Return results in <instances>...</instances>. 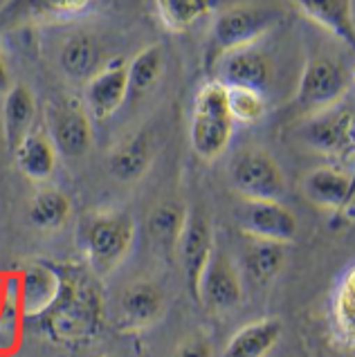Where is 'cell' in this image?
<instances>
[{"instance_id":"obj_1","label":"cell","mask_w":355,"mask_h":357,"mask_svg":"<svg viewBox=\"0 0 355 357\" xmlns=\"http://www.w3.org/2000/svg\"><path fill=\"white\" fill-rule=\"evenodd\" d=\"M59 299L45 312V328L54 340L75 344L95 337L104 324V297L97 285L95 274L88 272H61Z\"/></svg>"},{"instance_id":"obj_2","label":"cell","mask_w":355,"mask_h":357,"mask_svg":"<svg viewBox=\"0 0 355 357\" xmlns=\"http://www.w3.org/2000/svg\"><path fill=\"white\" fill-rule=\"evenodd\" d=\"M135 220L126 211H95L81 222V248L95 277L115 272L130 254Z\"/></svg>"},{"instance_id":"obj_3","label":"cell","mask_w":355,"mask_h":357,"mask_svg":"<svg viewBox=\"0 0 355 357\" xmlns=\"http://www.w3.org/2000/svg\"><path fill=\"white\" fill-rule=\"evenodd\" d=\"M234 132V121L229 117L225 88L218 81L205 84L194 99L189 124L191 149L202 162H214L227 151Z\"/></svg>"},{"instance_id":"obj_4","label":"cell","mask_w":355,"mask_h":357,"mask_svg":"<svg viewBox=\"0 0 355 357\" xmlns=\"http://www.w3.org/2000/svg\"><path fill=\"white\" fill-rule=\"evenodd\" d=\"M281 12L272 5L241 3L222 9L209 36V59L252 47L261 36H266L279 23Z\"/></svg>"},{"instance_id":"obj_5","label":"cell","mask_w":355,"mask_h":357,"mask_svg":"<svg viewBox=\"0 0 355 357\" xmlns=\"http://www.w3.org/2000/svg\"><path fill=\"white\" fill-rule=\"evenodd\" d=\"M229 182L241 200L281 202L286 196V178L277 160L263 149L241 151L229 165Z\"/></svg>"},{"instance_id":"obj_6","label":"cell","mask_w":355,"mask_h":357,"mask_svg":"<svg viewBox=\"0 0 355 357\" xmlns=\"http://www.w3.org/2000/svg\"><path fill=\"white\" fill-rule=\"evenodd\" d=\"M353 108L344 104L317 110L299 128V139L303 144L333 160L353 158Z\"/></svg>"},{"instance_id":"obj_7","label":"cell","mask_w":355,"mask_h":357,"mask_svg":"<svg viewBox=\"0 0 355 357\" xmlns=\"http://www.w3.org/2000/svg\"><path fill=\"white\" fill-rule=\"evenodd\" d=\"M349 88L351 79L347 68L340 61L333 56H315L303 68L295 101L299 106L317 113V110L342 104Z\"/></svg>"},{"instance_id":"obj_8","label":"cell","mask_w":355,"mask_h":357,"mask_svg":"<svg viewBox=\"0 0 355 357\" xmlns=\"http://www.w3.org/2000/svg\"><path fill=\"white\" fill-rule=\"evenodd\" d=\"M234 218L243 234L252 241H266L288 245L297 238V218L281 202L268 200H241L234 209Z\"/></svg>"},{"instance_id":"obj_9","label":"cell","mask_w":355,"mask_h":357,"mask_svg":"<svg viewBox=\"0 0 355 357\" xmlns=\"http://www.w3.org/2000/svg\"><path fill=\"white\" fill-rule=\"evenodd\" d=\"M214 236L211 227L205 218V213L189 211L185 229L180 234V241L176 245V257L180 261L182 274H185L191 297L198 301V285L202 279V272L209 265L211 254H214Z\"/></svg>"},{"instance_id":"obj_10","label":"cell","mask_w":355,"mask_h":357,"mask_svg":"<svg viewBox=\"0 0 355 357\" xmlns=\"http://www.w3.org/2000/svg\"><path fill=\"white\" fill-rule=\"evenodd\" d=\"M241 301L243 283L239 277V270L229 261L227 254L214 252L198 285V303H202L214 314H225L239 308Z\"/></svg>"},{"instance_id":"obj_11","label":"cell","mask_w":355,"mask_h":357,"mask_svg":"<svg viewBox=\"0 0 355 357\" xmlns=\"http://www.w3.org/2000/svg\"><path fill=\"white\" fill-rule=\"evenodd\" d=\"M167 312V299L151 281H135L117 299V326L124 333H142L153 328Z\"/></svg>"},{"instance_id":"obj_12","label":"cell","mask_w":355,"mask_h":357,"mask_svg":"<svg viewBox=\"0 0 355 357\" xmlns=\"http://www.w3.org/2000/svg\"><path fill=\"white\" fill-rule=\"evenodd\" d=\"M50 132H52V146L66 158H81L93 144V130L90 117L79 101L66 99L50 106Z\"/></svg>"},{"instance_id":"obj_13","label":"cell","mask_w":355,"mask_h":357,"mask_svg":"<svg viewBox=\"0 0 355 357\" xmlns=\"http://www.w3.org/2000/svg\"><path fill=\"white\" fill-rule=\"evenodd\" d=\"M84 99L88 117H93L95 121L113 117L128 99L126 61H110L93 79H88L84 86Z\"/></svg>"},{"instance_id":"obj_14","label":"cell","mask_w":355,"mask_h":357,"mask_svg":"<svg viewBox=\"0 0 355 357\" xmlns=\"http://www.w3.org/2000/svg\"><path fill=\"white\" fill-rule=\"evenodd\" d=\"M301 191L303 198L324 211L344 213L353 207V176L335 165L308 171L301 180Z\"/></svg>"},{"instance_id":"obj_15","label":"cell","mask_w":355,"mask_h":357,"mask_svg":"<svg viewBox=\"0 0 355 357\" xmlns=\"http://www.w3.org/2000/svg\"><path fill=\"white\" fill-rule=\"evenodd\" d=\"M218 66V84L227 88H250L266 95V88L272 79V66L268 56L259 50L243 47L227 52L216 59Z\"/></svg>"},{"instance_id":"obj_16","label":"cell","mask_w":355,"mask_h":357,"mask_svg":"<svg viewBox=\"0 0 355 357\" xmlns=\"http://www.w3.org/2000/svg\"><path fill=\"white\" fill-rule=\"evenodd\" d=\"M18 285L23 317L40 319L59 299L63 274L50 263H29L23 272H18Z\"/></svg>"},{"instance_id":"obj_17","label":"cell","mask_w":355,"mask_h":357,"mask_svg":"<svg viewBox=\"0 0 355 357\" xmlns=\"http://www.w3.org/2000/svg\"><path fill=\"white\" fill-rule=\"evenodd\" d=\"M283 326L277 317L246 324L227 342L220 357H268L281 340Z\"/></svg>"},{"instance_id":"obj_18","label":"cell","mask_w":355,"mask_h":357,"mask_svg":"<svg viewBox=\"0 0 355 357\" xmlns=\"http://www.w3.org/2000/svg\"><path fill=\"white\" fill-rule=\"evenodd\" d=\"M110 173L121 182H135L146 176V171L153 165V142L149 132L139 130L121 139L110 151Z\"/></svg>"},{"instance_id":"obj_19","label":"cell","mask_w":355,"mask_h":357,"mask_svg":"<svg viewBox=\"0 0 355 357\" xmlns=\"http://www.w3.org/2000/svg\"><path fill=\"white\" fill-rule=\"evenodd\" d=\"M36 104L29 88L16 84L7 90L3 104V135L9 151H14L34 128Z\"/></svg>"},{"instance_id":"obj_20","label":"cell","mask_w":355,"mask_h":357,"mask_svg":"<svg viewBox=\"0 0 355 357\" xmlns=\"http://www.w3.org/2000/svg\"><path fill=\"white\" fill-rule=\"evenodd\" d=\"M297 7L303 16L326 29L328 34L353 45L355 5L351 0H303V3H297Z\"/></svg>"},{"instance_id":"obj_21","label":"cell","mask_w":355,"mask_h":357,"mask_svg":"<svg viewBox=\"0 0 355 357\" xmlns=\"http://www.w3.org/2000/svg\"><path fill=\"white\" fill-rule=\"evenodd\" d=\"M12 153L18 171L32 182H45L54 173L56 151L43 132L32 130Z\"/></svg>"},{"instance_id":"obj_22","label":"cell","mask_w":355,"mask_h":357,"mask_svg":"<svg viewBox=\"0 0 355 357\" xmlns=\"http://www.w3.org/2000/svg\"><path fill=\"white\" fill-rule=\"evenodd\" d=\"M59 61L63 73L75 81L93 79L104 68V63H101V45L88 34L70 36L61 47Z\"/></svg>"},{"instance_id":"obj_23","label":"cell","mask_w":355,"mask_h":357,"mask_svg":"<svg viewBox=\"0 0 355 357\" xmlns=\"http://www.w3.org/2000/svg\"><path fill=\"white\" fill-rule=\"evenodd\" d=\"M189 209L178 200H165L151 211L149 216V234L156 248L162 252L176 254V245L180 241V234L185 229Z\"/></svg>"},{"instance_id":"obj_24","label":"cell","mask_w":355,"mask_h":357,"mask_svg":"<svg viewBox=\"0 0 355 357\" xmlns=\"http://www.w3.org/2000/svg\"><path fill=\"white\" fill-rule=\"evenodd\" d=\"M23 308H20L18 274H5V297L0 308V357L16 353L23 335Z\"/></svg>"},{"instance_id":"obj_25","label":"cell","mask_w":355,"mask_h":357,"mask_svg":"<svg viewBox=\"0 0 355 357\" xmlns=\"http://www.w3.org/2000/svg\"><path fill=\"white\" fill-rule=\"evenodd\" d=\"M283 265H286V250L277 243L252 241L243 254V270L259 285H270L281 274Z\"/></svg>"},{"instance_id":"obj_26","label":"cell","mask_w":355,"mask_h":357,"mask_svg":"<svg viewBox=\"0 0 355 357\" xmlns=\"http://www.w3.org/2000/svg\"><path fill=\"white\" fill-rule=\"evenodd\" d=\"M331 321L335 337L353 349V337H355V270L349 268L347 274L340 279L335 294L331 301Z\"/></svg>"},{"instance_id":"obj_27","label":"cell","mask_w":355,"mask_h":357,"mask_svg":"<svg viewBox=\"0 0 355 357\" xmlns=\"http://www.w3.org/2000/svg\"><path fill=\"white\" fill-rule=\"evenodd\" d=\"M128 73V97H142L153 88L162 73H165V54L158 45L144 47L142 52L133 56L130 63H126Z\"/></svg>"},{"instance_id":"obj_28","label":"cell","mask_w":355,"mask_h":357,"mask_svg":"<svg viewBox=\"0 0 355 357\" xmlns=\"http://www.w3.org/2000/svg\"><path fill=\"white\" fill-rule=\"evenodd\" d=\"M70 218V200L59 189H40L29 202V220L43 231H54Z\"/></svg>"},{"instance_id":"obj_29","label":"cell","mask_w":355,"mask_h":357,"mask_svg":"<svg viewBox=\"0 0 355 357\" xmlns=\"http://www.w3.org/2000/svg\"><path fill=\"white\" fill-rule=\"evenodd\" d=\"M211 7H214V3H209V0H162L156 5L162 25L174 34L189 29Z\"/></svg>"},{"instance_id":"obj_30","label":"cell","mask_w":355,"mask_h":357,"mask_svg":"<svg viewBox=\"0 0 355 357\" xmlns=\"http://www.w3.org/2000/svg\"><path fill=\"white\" fill-rule=\"evenodd\" d=\"M225 88V101L234 124H257L266 115V95L250 88Z\"/></svg>"},{"instance_id":"obj_31","label":"cell","mask_w":355,"mask_h":357,"mask_svg":"<svg viewBox=\"0 0 355 357\" xmlns=\"http://www.w3.org/2000/svg\"><path fill=\"white\" fill-rule=\"evenodd\" d=\"M174 357H214V346H211L207 335L198 333L182 342L176 349Z\"/></svg>"},{"instance_id":"obj_32","label":"cell","mask_w":355,"mask_h":357,"mask_svg":"<svg viewBox=\"0 0 355 357\" xmlns=\"http://www.w3.org/2000/svg\"><path fill=\"white\" fill-rule=\"evenodd\" d=\"M9 88H12V77H9V70L5 66L3 56H0V95H7Z\"/></svg>"},{"instance_id":"obj_33","label":"cell","mask_w":355,"mask_h":357,"mask_svg":"<svg viewBox=\"0 0 355 357\" xmlns=\"http://www.w3.org/2000/svg\"><path fill=\"white\" fill-rule=\"evenodd\" d=\"M3 297H5V274H0V308H3Z\"/></svg>"},{"instance_id":"obj_34","label":"cell","mask_w":355,"mask_h":357,"mask_svg":"<svg viewBox=\"0 0 355 357\" xmlns=\"http://www.w3.org/2000/svg\"><path fill=\"white\" fill-rule=\"evenodd\" d=\"M101 357H119V355H117V353H104Z\"/></svg>"}]
</instances>
